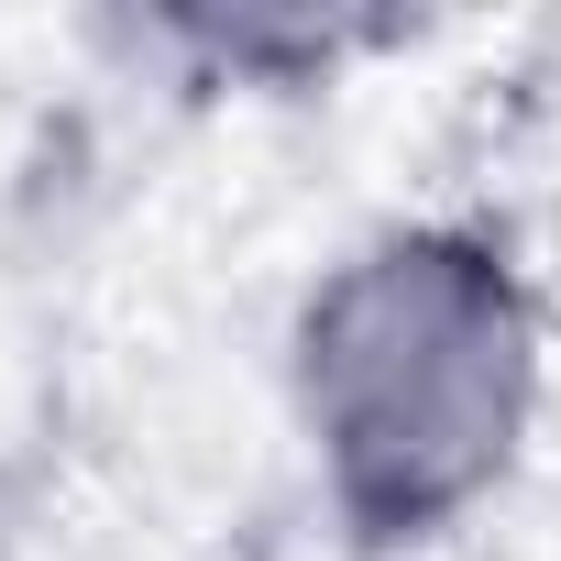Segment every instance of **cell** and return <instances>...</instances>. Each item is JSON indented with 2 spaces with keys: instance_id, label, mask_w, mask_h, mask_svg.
I'll return each mask as SVG.
<instances>
[{
  "instance_id": "cell-1",
  "label": "cell",
  "mask_w": 561,
  "mask_h": 561,
  "mask_svg": "<svg viewBox=\"0 0 561 561\" xmlns=\"http://www.w3.org/2000/svg\"><path fill=\"white\" fill-rule=\"evenodd\" d=\"M550 397L539 298L484 220H386L287 320V408L353 550H430L495 506Z\"/></svg>"
},
{
  "instance_id": "cell-2",
  "label": "cell",
  "mask_w": 561,
  "mask_h": 561,
  "mask_svg": "<svg viewBox=\"0 0 561 561\" xmlns=\"http://www.w3.org/2000/svg\"><path fill=\"white\" fill-rule=\"evenodd\" d=\"M165 45H187L231 78H309L342 45H364V23H331V12H176Z\"/></svg>"
}]
</instances>
